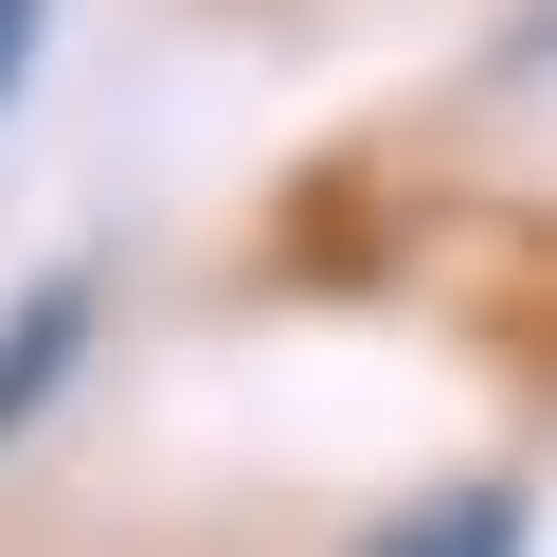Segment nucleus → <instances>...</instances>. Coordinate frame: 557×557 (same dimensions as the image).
<instances>
[{
	"label": "nucleus",
	"instance_id": "nucleus-3",
	"mask_svg": "<svg viewBox=\"0 0 557 557\" xmlns=\"http://www.w3.org/2000/svg\"><path fill=\"white\" fill-rule=\"evenodd\" d=\"M37 37H54V0H0V109L37 90Z\"/></svg>",
	"mask_w": 557,
	"mask_h": 557
},
{
	"label": "nucleus",
	"instance_id": "nucleus-1",
	"mask_svg": "<svg viewBox=\"0 0 557 557\" xmlns=\"http://www.w3.org/2000/svg\"><path fill=\"white\" fill-rule=\"evenodd\" d=\"M90 342H109V270H37V288L0 306V449L90 377Z\"/></svg>",
	"mask_w": 557,
	"mask_h": 557
},
{
	"label": "nucleus",
	"instance_id": "nucleus-4",
	"mask_svg": "<svg viewBox=\"0 0 557 557\" xmlns=\"http://www.w3.org/2000/svg\"><path fill=\"white\" fill-rule=\"evenodd\" d=\"M521 73H557V18H540V37H521Z\"/></svg>",
	"mask_w": 557,
	"mask_h": 557
},
{
	"label": "nucleus",
	"instance_id": "nucleus-2",
	"mask_svg": "<svg viewBox=\"0 0 557 557\" xmlns=\"http://www.w3.org/2000/svg\"><path fill=\"white\" fill-rule=\"evenodd\" d=\"M360 557H521V485H449V504H413V521H377Z\"/></svg>",
	"mask_w": 557,
	"mask_h": 557
}]
</instances>
